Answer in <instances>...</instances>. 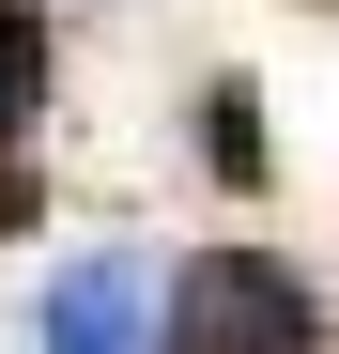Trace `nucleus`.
Here are the masks:
<instances>
[{
  "label": "nucleus",
  "mask_w": 339,
  "mask_h": 354,
  "mask_svg": "<svg viewBox=\"0 0 339 354\" xmlns=\"http://www.w3.org/2000/svg\"><path fill=\"white\" fill-rule=\"evenodd\" d=\"M31 201H46V185H31L16 154H0V231H31Z\"/></svg>",
  "instance_id": "5"
},
{
  "label": "nucleus",
  "mask_w": 339,
  "mask_h": 354,
  "mask_svg": "<svg viewBox=\"0 0 339 354\" xmlns=\"http://www.w3.org/2000/svg\"><path fill=\"white\" fill-rule=\"evenodd\" d=\"M139 308H154V277H139L124 247H93V262L31 308V354H139Z\"/></svg>",
  "instance_id": "2"
},
{
  "label": "nucleus",
  "mask_w": 339,
  "mask_h": 354,
  "mask_svg": "<svg viewBox=\"0 0 339 354\" xmlns=\"http://www.w3.org/2000/svg\"><path fill=\"white\" fill-rule=\"evenodd\" d=\"M46 77H62L46 62V0H0V154L46 124Z\"/></svg>",
  "instance_id": "3"
},
{
  "label": "nucleus",
  "mask_w": 339,
  "mask_h": 354,
  "mask_svg": "<svg viewBox=\"0 0 339 354\" xmlns=\"http://www.w3.org/2000/svg\"><path fill=\"white\" fill-rule=\"evenodd\" d=\"M201 154H216V185H262V108H247V77H216V108H201Z\"/></svg>",
  "instance_id": "4"
},
{
  "label": "nucleus",
  "mask_w": 339,
  "mask_h": 354,
  "mask_svg": "<svg viewBox=\"0 0 339 354\" xmlns=\"http://www.w3.org/2000/svg\"><path fill=\"white\" fill-rule=\"evenodd\" d=\"M154 354H324V292L277 247H185L170 308H154Z\"/></svg>",
  "instance_id": "1"
}]
</instances>
